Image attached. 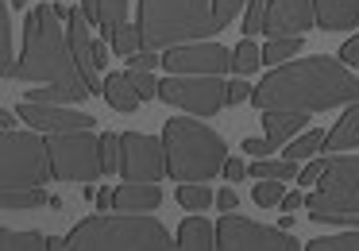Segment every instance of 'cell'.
<instances>
[{
  "label": "cell",
  "mask_w": 359,
  "mask_h": 251,
  "mask_svg": "<svg viewBox=\"0 0 359 251\" xmlns=\"http://www.w3.org/2000/svg\"><path fill=\"white\" fill-rule=\"evenodd\" d=\"M104 101L120 112H132V109H140L143 97H140V89L132 86V74H109V78H104Z\"/></svg>",
  "instance_id": "obj_20"
},
{
  "label": "cell",
  "mask_w": 359,
  "mask_h": 251,
  "mask_svg": "<svg viewBox=\"0 0 359 251\" xmlns=\"http://www.w3.org/2000/svg\"><path fill=\"white\" fill-rule=\"evenodd\" d=\"M93 201L101 205L104 212H109V205H112V194H109V189H97V197H93Z\"/></svg>",
  "instance_id": "obj_47"
},
{
  "label": "cell",
  "mask_w": 359,
  "mask_h": 251,
  "mask_svg": "<svg viewBox=\"0 0 359 251\" xmlns=\"http://www.w3.org/2000/svg\"><path fill=\"white\" fill-rule=\"evenodd\" d=\"M251 197H255V205H282V197H286L282 178H263V182H255Z\"/></svg>",
  "instance_id": "obj_34"
},
{
  "label": "cell",
  "mask_w": 359,
  "mask_h": 251,
  "mask_svg": "<svg viewBox=\"0 0 359 251\" xmlns=\"http://www.w3.org/2000/svg\"><path fill=\"white\" fill-rule=\"evenodd\" d=\"M97 8H101V27H104V35H112L116 27L128 24V0H97Z\"/></svg>",
  "instance_id": "obj_28"
},
{
  "label": "cell",
  "mask_w": 359,
  "mask_h": 251,
  "mask_svg": "<svg viewBox=\"0 0 359 251\" xmlns=\"http://www.w3.org/2000/svg\"><path fill=\"white\" fill-rule=\"evenodd\" d=\"M263 20H266V0H248V20H243V35H259L263 32Z\"/></svg>",
  "instance_id": "obj_35"
},
{
  "label": "cell",
  "mask_w": 359,
  "mask_h": 251,
  "mask_svg": "<svg viewBox=\"0 0 359 251\" xmlns=\"http://www.w3.org/2000/svg\"><path fill=\"white\" fill-rule=\"evenodd\" d=\"M243 101H251V86L248 81H228V104H243Z\"/></svg>",
  "instance_id": "obj_39"
},
{
  "label": "cell",
  "mask_w": 359,
  "mask_h": 251,
  "mask_svg": "<svg viewBox=\"0 0 359 251\" xmlns=\"http://www.w3.org/2000/svg\"><path fill=\"white\" fill-rule=\"evenodd\" d=\"M81 12L89 16V24H101V8H97V0H81Z\"/></svg>",
  "instance_id": "obj_45"
},
{
  "label": "cell",
  "mask_w": 359,
  "mask_h": 251,
  "mask_svg": "<svg viewBox=\"0 0 359 251\" xmlns=\"http://www.w3.org/2000/svg\"><path fill=\"white\" fill-rule=\"evenodd\" d=\"M243 151H251V155L266 158V151H271V143H266V140H243Z\"/></svg>",
  "instance_id": "obj_44"
},
{
  "label": "cell",
  "mask_w": 359,
  "mask_h": 251,
  "mask_svg": "<svg viewBox=\"0 0 359 251\" xmlns=\"http://www.w3.org/2000/svg\"><path fill=\"white\" fill-rule=\"evenodd\" d=\"M263 128H266V143L274 151L305 128V112H263Z\"/></svg>",
  "instance_id": "obj_17"
},
{
  "label": "cell",
  "mask_w": 359,
  "mask_h": 251,
  "mask_svg": "<svg viewBox=\"0 0 359 251\" xmlns=\"http://www.w3.org/2000/svg\"><path fill=\"white\" fill-rule=\"evenodd\" d=\"M109 62V50H104V43H97V66Z\"/></svg>",
  "instance_id": "obj_49"
},
{
  "label": "cell",
  "mask_w": 359,
  "mask_h": 251,
  "mask_svg": "<svg viewBox=\"0 0 359 251\" xmlns=\"http://www.w3.org/2000/svg\"><path fill=\"white\" fill-rule=\"evenodd\" d=\"M313 24H317L313 0H266L263 32L271 35V39H282V35H305Z\"/></svg>",
  "instance_id": "obj_13"
},
{
  "label": "cell",
  "mask_w": 359,
  "mask_h": 251,
  "mask_svg": "<svg viewBox=\"0 0 359 251\" xmlns=\"http://www.w3.org/2000/svg\"><path fill=\"white\" fill-rule=\"evenodd\" d=\"M120 158H124V135L104 132V135H101V163H104V174L120 170Z\"/></svg>",
  "instance_id": "obj_32"
},
{
  "label": "cell",
  "mask_w": 359,
  "mask_h": 251,
  "mask_svg": "<svg viewBox=\"0 0 359 251\" xmlns=\"http://www.w3.org/2000/svg\"><path fill=\"white\" fill-rule=\"evenodd\" d=\"M340 62H344V66H355V70H359V35L340 47Z\"/></svg>",
  "instance_id": "obj_40"
},
{
  "label": "cell",
  "mask_w": 359,
  "mask_h": 251,
  "mask_svg": "<svg viewBox=\"0 0 359 251\" xmlns=\"http://www.w3.org/2000/svg\"><path fill=\"white\" fill-rule=\"evenodd\" d=\"M109 39H112V50H116V55H135V50H143V27L124 24V27H116Z\"/></svg>",
  "instance_id": "obj_30"
},
{
  "label": "cell",
  "mask_w": 359,
  "mask_h": 251,
  "mask_svg": "<svg viewBox=\"0 0 359 251\" xmlns=\"http://www.w3.org/2000/svg\"><path fill=\"white\" fill-rule=\"evenodd\" d=\"M243 4H248V0H212V12H217V24H220V27H228V24H232V16L243 8Z\"/></svg>",
  "instance_id": "obj_37"
},
{
  "label": "cell",
  "mask_w": 359,
  "mask_h": 251,
  "mask_svg": "<svg viewBox=\"0 0 359 251\" xmlns=\"http://www.w3.org/2000/svg\"><path fill=\"white\" fill-rule=\"evenodd\" d=\"M313 12L325 32H348L359 24V0H313Z\"/></svg>",
  "instance_id": "obj_16"
},
{
  "label": "cell",
  "mask_w": 359,
  "mask_h": 251,
  "mask_svg": "<svg viewBox=\"0 0 359 251\" xmlns=\"http://www.w3.org/2000/svg\"><path fill=\"white\" fill-rule=\"evenodd\" d=\"M120 174L128 182H158L166 174V143L155 140V135H143V132H128Z\"/></svg>",
  "instance_id": "obj_10"
},
{
  "label": "cell",
  "mask_w": 359,
  "mask_h": 251,
  "mask_svg": "<svg viewBox=\"0 0 359 251\" xmlns=\"http://www.w3.org/2000/svg\"><path fill=\"white\" fill-rule=\"evenodd\" d=\"M217 247H224V251H294L297 243L286 228L255 224L248 217H236V209H232L217 224Z\"/></svg>",
  "instance_id": "obj_9"
},
{
  "label": "cell",
  "mask_w": 359,
  "mask_h": 251,
  "mask_svg": "<svg viewBox=\"0 0 359 251\" xmlns=\"http://www.w3.org/2000/svg\"><path fill=\"white\" fill-rule=\"evenodd\" d=\"M236 205H240V197H236V189H232V186L217 194V209H220V212H232Z\"/></svg>",
  "instance_id": "obj_41"
},
{
  "label": "cell",
  "mask_w": 359,
  "mask_h": 251,
  "mask_svg": "<svg viewBox=\"0 0 359 251\" xmlns=\"http://www.w3.org/2000/svg\"><path fill=\"white\" fill-rule=\"evenodd\" d=\"M305 247L309 251H359V228H351L344 236H320V240H309Z\"/></svg>",
  "instance_id": "obj_29"
},
{
  "label": "cell",
  "mask_w": 359,
  "mask_h": 251,
  "mask_svg": "<svg viewBox=\"0 0 359 251\" xmlns=\"http://www.w3.org/2000/svg\"><path fill=\"white\" fill-rule=\"evenodd\" d=\"M297 50H302V35H282V39H271V43L263 47V62L282 66L286 58H294Z\"/></svg>",
  "instance_id": "obj_27"
},
{
  "label": "cell",
  "mask_w": 359,
  "mask_h": 251,
  "mask_svg": "<svg viewBox=\"0 0 359 251\" xmlns=\"http://www.w3.org/2000/svg\"><path fill=\"white\" fill-rule=\"evenodd\" d=\"M16 81H55V86L89 89L70 50V35L58 27V12L39 4L24 24V55L16 62Z\"/></svg>",
  "instance_id": "obj_2"
},
{
  "label": "cell",
  "mask_w": 359,
  "mask_h": 251,
  "mask_svg": "<svg viewBox=\"0 0 359 251\" xmlns=\"http://www.w3.org/2000/svg\"><path fill=\"white\" fill-rule=\"evenodd\" d=\"M50 170V147L35 132H4L0 143V189H35Z\"/></svg>",
  "instance_id": "obj_6"
},
{
  "label": "cell",
  "mask_w": 359,
  "mask_h": 251,
  "mask_svg": "<svg viewBox=\"0 0 359 251\" xmlns=\"http://www.w3.org/2000/svg\"><path fill=\"white\" fill-rule=\"evenodd\" d=\"M143 47L166 50L182 43H201L220 32L212 0H140Z\"/></svg>",
  "instance_id": "obj_4"
},
{
  "label": "cell",
  "mask_w": 359,
  "mask_h": 251,
  "mask_svg": "<svg viewBox=\"0 0 359 251\" xmlns=\"http://www.w3.org/2000/svg\"><path fill=\"white\" fill-rule=\"evenodd\" d=\"M0 78H16V50H12V16L0 8Z\"/></svg>",
  "instance_id": "obj_24"
},
{
  "label": "cell",
  "mask_w": 359,
  "mask_h": 251,
  "mask_svg": "<svg viewBox=\"0 0 359 251\" xmlns=\"http://www.w3.org/2000/svg\"><path fill=\"white\" fill-rule=\"evenodd\" d=\"M166 170L174 182H209L224 170V140L201 120H166Z\"/></svg>",
  "instance_id": "obj_5"
},
{
  "label": "cell",
  "mask_w": 359,
  "mask_h": 251,
  "mask_svg": "<svg viewBox=\"0 0 359 251\" xmlns=\"http://www.w3.org/2000/svg\"><path fill=\"white\" fill-rule=\"evenodd\" d=\"M320 147H325V132H320V128H313V132H305V135H294V140L286 143V151H282V155H286L290 163H305V158H313Z\"/></svg>",
  "instance_id": "obj_22"
},
{
  "label": "cell",
  "mask_w": 359,
  "mask_h": 251,
  "mask_svg": "<svg viewBox=\"0 0 359 251\" xmlns=\"http://www.w3.org/2000/svg\"><path fill=\"white\" fill-rule=\"evenodd\" d=\"M12 4H16V8H20V4H27V0H12Z\"/></svg>",
  "instance_id": "obj_50"
},
{
  "label": "cell",
  "mask_w": 359,
  "mask_h": 251,
  "mask_svg": "<svg viewBox=\"0 0 359 251\" xmlns=\"http://www.w3.org/2000/svg\"><path fill=\"white\" fill-rule=\"evenodd\" d=\"M0 205H4V212L43 209V205H47V194H43L39 186H35V189H4V194H0Z\"/></svg>",
  "instance_id": "obj_23"
},
{
  "label": "cell",
  "mask_w": 359,
  "mask_h": 251,
  "mask_svg": "<svg viewBox=\"0 0 359 251\" xmlns=\"http://www.w3.org/2000/svg\"><path fill=\"white\" fill-rule=\"evenodd\" d=\"M212 201H217V197L209 194L205 182H182V186H178V205H182V209H189V212H205Z\"/></svg>",
  "instance_id": "obj_25"
},
{
  "label": "cell",
  "mask_w": 359,
  "mask_h": 251,
  "mask_svg": "<svg viewBox=\"0 0 359 251\" xmlns=\"http://www.w3.org/2000/svg\"><path fill=\"white\" fill-rule=\"evenodd\" d=\"M50 147V170L58 182H93L104 174L101 163V140L89 132H55L47 135Z\"/></svg>",
  "instance_id": "obj_7"
},
{
  "label": "cell",
  "mask_w": 359,
  "mask_h": 251,
  "mask_svg": "<svg viewBox=\"0 0 359 251\" xmlns=\"http://www.w3.org/2000/svg\"><path fill=\"white\" fill-rule=\"evenodd\" d=\"M359 147V104H351L348 112H344L340 120H336V128L325 135V151H355Z\"/></svg>",
  "instance_id": "obj_18"
},
{
  "label": "cell",
  "mask_w": 359,
  "mask_h": 251,
  "mask_svg": "<svg viewBox=\"0 0 359 251\" xmlns=\"http://www.w3.org/2000/svg\"><path fill=\"white\" fill-rule=\"evenodd\" d=\"M66 35H70V50H74V58H78V70H81V78H86L89 93H104V81L97 78V74H101V66H97V43L89 39V16L81 12V4L70 12V20H66Z\"/></svg>",
  "instance_id": "obj_14"
},
{
  "label": "cell",
  "mask_w": 359,
  "mask_h": 251,
  "mask_svg": "<svg viewBox=\"0 0 359 251\" xmlns=\"http://www.w3.org/2000/svg\"><path fill=\"white\" fill-rule=\"evenodd\" d=\"M259 112H325L336 104H359V78L336 58H302L278 66L251 89Z\"/></svg>",
  "instance_id": "obj_1"
},
{
  "label": "cell",
  "mask_w": 359,
  "mask_h": 251,
  "mask_svg": "<svg viewBox=\"0 0 359 251\" xmlns=\"http://www.w3.org/2000/svg\"><path fill=\"white\" fill-rule=\"evenodd\" d=\"M259 62H263V50H259L251 39H243L240 47L232 50V70H236V74H251V70H259Z\"/></svg>",
  "instance_id": "obj_31"
},
{
  "label": "cell",
  "mask_w": 359,
  "mask_h": 251,
  "mask_svg": "<svg viewBox=\"0 0 359 251\" xmlns=\"http://www.w3.org/2000/svg\"><path fill=\"white\" fill-rule=\"evenodd\" d=\"M320 174H325V158H313V163L302 170V178H297V182H320Z\"/></svg>",
  "instance_id": "obj_42"
},
{
  "label": "cell",
  "mask_w": 359,
  "mask_h": 251,
  "mask_svg": "<svg viewBox=\"0 0 359 251\" xmlns=\"http://www.w3.org/2000/svg\"><path fill=\"white\" fill-rule=\"evenodd\" d=\"M128 66H132V70H155V66H163V55H155L151 47H143V50H135V55L128 58Z\"/></svg>",
  "instance_id": "obj_38"
},
{
  "label": "cell",
  "mask_w": 359,
  "mask_h": 251,
  "mask_svg": "<svg viewBox=\"0 0 359 251\" xmlns=\"http://www.w3.org/2000/svg\"><path fill=\"white\" fill-rule=\"evenodd\" d=\"M163 201V189L155 182H124L120 189H112V209L120 212H151Z\"/></svg>",
  "instance_id": "obj_15"
},
{
  "label": "cell",
  "mask_w": 359,
  "mask_h": 251,
  "mask_svg": "<svg viewBox=\"0 0 359 251\" xmlns=\"http://www.w3.org/2000/svg\"><path fill=\"white\" fill-rule=\"evenodd\" d=\"M0 247H4V251H43V247H50V236L12 232V228H4V232H0Z\"/></svg>",
  "instance_id": "obj_26"
},
{
  "label": "cell",
  "mask_w": 359,
  "mask_h": 251,
  "mask_svg": "<svg viewBox=\"0 0 359 251\" xmlns=\"http://www.w3.org/2000/svg\"><path fill=\"white\" fill-rule=\"evenodd\" d=\"M178 247H186V251H209V247H217V228H212L205 217L182 220V228H178Z\"/></svg>",
  "instance_id": "obj_19"
},
{
  "label": "cell",
  "mask_w": 359,
  "mask_h": 251,
  "mask_svg": "<svg viewBox=\"0 0 359 251\" xmlns=\"http://www.w3.org/2000/svg\"><path fill=\"white\" fill-rule=\"evenodd\" d=\"M20 120L35 128V132H93L97 120L89 112H74V109H62V104H47V101H24L20 104Z\"/></svg>",
  "instance_id": "obj_12"
},
{
  "label": "cell",
  "mask_w": 359,
  "mask_h": 251,
  "mask_svg": "<svg viewBox=\"0 0 359 251\" xmlns=\"http://www.w3.org/2000/svg\"><path fill=\"white\" fill-rule=\"evenodd\" d=\"M158 101L194 116H217L228 104V86L212 74H170L166 81H158Z\"/></svg>",
  "instance_id": "obj_8"
},
{
  "label": "cell",
  "mask_w": 359,
  "mask_h": 251,
  "mask_svg": "<svg viewBox=\"0 0 359 251\" xmlns=\"http://www.w3.org/2000/svg\"><path fill=\"white\" fill-rule=\"evenodd\" d=\"M243 174H248V166H243L240 158H228V163H224V178H228V182H240Z\"/></svg>",
  "instance_id": "obj_43"
},
{
  "label": "cell",
  "mask_w": 359,
  "mask_h": 251,
  "mask_svg": "<svg viewBox=\"0 0 359 251\" xmlns=\"http://www.w3.org/2000/svg\"><path fill=\"white\" fill-rule=\"evenodd\" d=\"M89 89H74V86H55L43 81V89H27V101H47V104H70V101H86Z\"/></svg>",
  "instance_id": "obj_21"
},
{
  "label": "cell",
  "mask_w": 359,
  "mask_h": 251,
  "mask_svg": "<svg viewBox=\"0 0 359 251\" xmlns=\"http://www.w3.org/2000/svg\"><path fill=\"white\" fill-rule=\"evenodd\" d=\"M163 66L166 74H220L232 66V55L217 43H182V47H166L163 50Z\"/></svg>",
  "instance_id": "obj_11"
},
{
  "label": "cell",
  "mask_w": 359,
  "mask_h": 251,
  "mask_svg": "<svg viewBox=\"0 0 359 251\" xmlns=\"http://www.w3.org/2000/svg\"><path fill=\"white\" fill-rule=\"evenodd\" d=\"M12 124H16V120H12V112H0V128H4V132H12Z\"/></svg>",
  "instance_id": "obj_48"
},
{
  "label": "cell",
  "mask_w": 359,
  "mask_h": 251,
  "mask_svg": "<svg viewBox=\"0 0 359 251\" xmlns=\"http://www.w3.org/2000/svg\"><path fill=\"white\" fill-rule=\"evenodd\" d=\"M128 74H132V86L140 89V97H143V101L158 97V81L151 78V70H128Z\"/></svg>",
  "instance_id": "obj_36"
},
{
  "label": "cell",
  "mask_w": 359,
  "mask_h": 251,
  "mask_svg": "<svg viewBox=\"0 0 359 251\" xmlns=\"http://www.w3.org/2000/svg\"><path fill=\"white\" fill-rule=\"evenodd\" d=\"M50 247H70V251H166L178 247L170 243L158 220L151 217H89L81 224H74L70 236L50 240Z\"/></svg>",
  "instance_id": "obj_3"
},
{
  "label": "cell",
  "mask_w": 359,
  "mask_h": 251,
  "mask_svg": "<svg viewBox=\"0 0 359 251\" xmlns=\"http://www.w3.org/2000/svg\"><path fill=\"white\" fill-rule=\"evenodd\" d=\"M251 174H255V178H282V182H290V178H294V163H290V158H282V163H274V158H259V163L251 166Z\"/></svg>",
  "instance_id": "obj_33"
},
{
  "label": "cell",
  "mask_w": 359,
  "mask_h": 251,
  "mask_svg": "<svg viewBox=\"0 0 359 251\" xmlns=\"http://www.w3.org/2000/svg\"><path fill=\"white\" fill-rule=\"evenodd\" d=\"M297 205H305V197L297 194V189H294V194H286V197H282V209H286V212H294Z\"/></svg>",
  "instance_id": "obj_46"
}]
</instances>
